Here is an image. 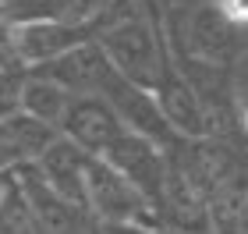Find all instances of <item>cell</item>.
I'll use <instances>...</instances> for the list:
<instances>
[{"label": "cell", "instance_id": "obj_1", "mask_svg": "<svg viewBox=\"0 0 248 234\" xmlns=\"http://www.w3.org/2000/svg\"><path fill=\"white\" fill-rule=\"evenodd\" d=\"M96 50L103 53V61L114 68L124 82L153 93V85L160 82L163 61H167V32L160 25V7L156 0H142L131 4L128 11H110L99 21L96 32Z\"/></svg>", "mask_w": 248, "mask_h": 234}, {"label": "cell", "instance_id": "obj_2", "mask_svg": "<svg viewBox=\"0 0 248 234\" xmlns=\"http://www.w3.org/2000/svg\"><path fill=\"white\" fill-rule=\"evenodd\" d=\"M99 29H78V25H61L46 18H25V21H7V50L15 53L18 64L25 68H46L57 57L71 53L78 47L96 39Z\"/></svg>", "mask_w": 248, "mask_h": 234}, {"label": "cell", "instance_id": "obj_3", "mask_svg": "<svg viewBox=\"0 0 248 234\" xmlns=\"http://www.w3.org/2000/svg\"><path fill=\"white\" fill-rule=\"evenodd\" d=\"M57 135L67 139L71 146H78L82 153H89L93 160H103V156L128 135V128L114 117V110H110L103 99H96V96H71Z\"/></svg>", "mask_w": 248, "mask_h": 234}, {"label": "cell", "instance_id": "obj_4", "mask_svg": "<svg viewBox=\"0 0 248 234\" xmlns=\"http://www.w3.org/2000/svg\"><path fill=\"white\" fill-rule=\"evenodd\" d=\"M85 167H89V153L71 146L67 139H53L32 171H36V177L43 181L46 192H53L61 203L82 209L89 217V209H85Z\"/></svg>", "mask_w": 248, "mask_h": 234}, {"label": "cell", "instance_id": "obj_5", "mask_svg": "<svg viewBox=\"0 0 248 234\" xmlns=\"http://www.w3.org/2000/svg\"><path fill=\"white\" fill-rule=\"evenodd\" d=\"M53 139L61 135L21 110L4 117L0 121V174H18L25 167H36V160L46 153Z\"/></svg>", "mask_w": 248, "mask_h": 234}, {"label": "cell", "instance_id": "obj_6", "mask_svg": "<svg viewBox=\"0 0 248 234\" xmlns=\"http://www.w3.org/2000/svg\"><path fill=\"white\" fill-rule=\"evenodd\" d=\"M71 96H75V93H67L64 85L50 82V78L29 75V78H21L18 110H21V114H29V117H36L39 125H46V128L57 131L61 121H64V114H67V103H71Z\"/></svg>", "mask_w": 248, "mask_h": 234}, {"label": "cell", "instance_id": "obj_7", "mask_svg": "<svg viewBox=\"0 0 248 234\" xmlns=\"http://www.w3.org/2000/svg\"><path fill=\"white\" fill-rule=\"evenodd\" d=\"M209 4L231 29L245 32V25H248V0H209Z\"/></svg>", "mask_w": 248, "mask_h": 234}, {"label": "cell", "instance_id": "obj_8", "mask_svg": "<svg viewBox=\"0 0 248 234\" xmlns=\"http://www.w3.org/2000/svg\"><path fill=\"white\" fill-rule=\"evenodd\" d=\"M99 227V224H96ZM103 234H167V231H160V227H99Z\"/></svg>", "mask_w": 248, "mask_h": 234}, {"label": "cell", "instance_id": "obj_9", "mask_svg": "<svg viewBox=\"0 0 248 234\" xmlns=\"http://www.w3.org/2000/svg\"><path fill=\"white\" fill-rule=\"evenodd\" d=\"M7 181H11V174H0V195H4V188H7Z\"/></svg>", "mask_w": 248, "mask_h": 234}, {"label": "cell", "instance_id": "obj_10", "mask_svg": "<svg viewBox=\"0 0 248 234\" xmlns=\"http://www.w3.org/2000/svg\"><path fill=\"white\" fill-rule=\"evenodd\" d=\"M93 234H103V231H99V227H96V224H93Z\"/></svg>", "mask_w": 248, "mask_h": 234}]
</instances>
